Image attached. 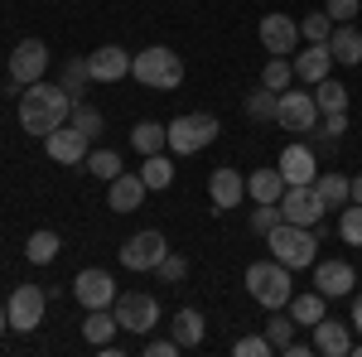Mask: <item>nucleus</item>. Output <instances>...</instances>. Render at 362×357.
Here are the masks:
<instances>
[{
	"instance_id": "f257e3e1",
	"label": "nucleus",
	"mask_w": 362,
	"mask_h": 357,
	"mask_svg": "<svg viewBox=\"0 0 362 357\" xmlns=\"http://www.w3.org/2000/svg\"><path fill=\"white\" fill-rule=\"evenodd\" d=\"M68 116H73V92H63L58 83H29L20 92V131L29 136H49L58 126H68Z\"/></svg>"
},
{
	"instance_id": "f03ea898",
	"label": "nucleus",
	"mask_w": 362,
	"mask_h": 357,
	"mask_svg": "<svg viewBox=\"0 0 362 357\" xmlns=\"http://www.w3.org/2000/svg\"><path fill=\"white\" fill-rule=\"evenodd\" d=\"M266 247L276 256L280 266H290V271H305L319 261V227H295V222H276L271 232H266Z\"/></svg>"
},
{
	"instance_id": "7ed1b4c3",
	"label": "nucleus",
	"mask_w": 362,
	"mask_h": 357,
	"mask_svg": "<svg viewBox=\"0 0 362 357\" xmlns=\"http://www.w3.org/2000/svg\"><path fill=\"white\" fill-rule=\"evenodd\" d=\"M131 78L140 87H150V92H174L184 83V58L174 49H165V44H150V49H140L131 58Z\"/></svg>"
},
{
	"instance_id": "20e7f679",
	"label": "nucleus",
	"mask_w": 362,
	"mask_h": 357,
	"mask_svg": "<svg viewBox=\"0 0 362 357\" xmlns=\"http://www.w3.org/2000/svg\"><path fill=\"white\" fill-rule=\"evenodd\" d=\"M247 295L256 304H266V309H285L290 295H295V271L280 266L276 256L271 261H251L247 266Z\"/></svg>"
},
{
	"instance_id": "39448f33",
	"label": "nucleus",
	"mask_w": 362,
	"mask_h": 357,
	"mask_svg": "<svg viewBox=\"0 0 362 357\" xmlns=\"http://www.w3.org/2000/svg\"><path fill=\"white\" fill-rule=\"evenodd\" d=\"M218 131L223 126H218L213 111H184V116L169 121V155H198L218 140Z\"/></svg>"
},
{
	"instance_id": "423d86ee",
	"label": "nucleus",
	"mask_w": 362,
	"mask_h": 357,
	"mask_svg": "<svg viewBox=\"0 0 362 357\" xmlns=\"http://www.w3.org/2000/svg\"><path fill=\"white\" fill-rule=\"evenodd\" d=\"M5 73H10V83H44V73H49V44L44 39H20L15 44V54L5 58Z\"/></svg>"
},
{
	"instance_id": "0eeeda50",
	"label": "nucleus",
	"mask_w": 362,
	"mask_h": 357,
	"mask_svg": "<svg viewBox=\"0 0 362 357\" xmlns=\"http://www.w3.org/2000/svg\"><path fill=\"white\" fill-rule=\"evenodd\" d=\"M112 314H116V324L126 333H136V338H145V333L160 324V300L155 295H116V304H112Z\"/></svg>"
},
{
	"instance_id": "6e6552de",
	"label": "nucleus",
	"mask_w": 362,
	"mask_h": 357,
	"mask_svg": "<svg viewBox=\"0 0 362 357\" xmlns=\"http://www.w3.org/2000/svg\"><path fill=\"white\" fill-rule=\"evenodd\" d=\"M165 256H169V237L155 232V227H145L131 242H121V266H126V271H155Z\"/></svg>"
},
{
	"instance_id": "1a4fd4ad",
	"label": "nucleus",
	"mask_w": 362,
	"mask_h": 357,
	"mask_svg": "<svg viewBox=\"0 0 362 357\" xmlns=\"http://www.w3.org/2000/svg\"><path fill=\"white\" fill-rule=\"evenodd\" d=\"M44 309H49V295L39 285H15V295L5 300V314H10V329L15 333H34L44 324Z\"/></svg>"
},
{
	"instance_id": "9d476101",
	"label": "nucleus",
	"mask_w": 362,
	"mask_h": 357,
	"mask_svg": "<svg viewBox=\"0 0 362 357\" xmlns=\"http://www.w3.org/2000/svg\"><path fill=\"white\" fill-rule=\"evenodd\" d=\"M276 121L285 126V131H300V136L319 131V102H314V92H295V87H285V92H280Z\"/></svg>"
},
{
	"instance_id": "9b49d317",
	"label": "nucleus",
	"mask_w": 362,
	"mask_h": 357,
	"mask_svg": "<svg viewBox=\"0 0 362 357\" xmlns=\"http://www.w3.org/2000/svg\"><path fill=\"white\" fill-rule=\"evenodd\" d=\"M116 295H121V290H116L112 271H97V266H87V271L73 275V300L83 304V309H112Z\"/></svg>"
},
{
	"instance_id": "f8f14e48",
	"label": "nucleus",
	"mask_w": 362,
	"mask_h": 357,
	"mask_svg": "<svg viewBox=\"0 0 362 357\" xmlns=\"http://www.w3.org/2000/svg\"><path fill=\"white\" fill-rule=\"evenodd\" d=\"M208 203H213V213H232V208H242L247 203V174L242 169H213V179H208Z\"/></svg>"
},
{
	"instance_id": "ddd939ff",
	"label": "nucleus",
	"mask_w": 362,
	"mask_h": 357,
	"mask_svg": "<svg viewBox=\"0 0 362 357\" xmlns=\"http://www.w3.org/2000/svg\"><path fill=\"white\" fill-rule=\"evenodd\" d=\"M87 140H92V136H83V131L68 121V126H58V131H49V136H44V150H49V160H54V165L78 169L87 155H92V150H87Z\"/></svg>"
},
{
	"instance_id": "4468645a",
	"label": "nucleus",
	"mask_w": 362,
	"mask_h": 357,
	"mask_svg": "<svg viewBox=\"0 0 362 357\" xmlns=\"http://www.w3.org/2000/svg\"><path fill=\"white\" fill-rule=\"evenodd\" d=\"M280 218L295 222V227H319V222H324V203L314 198L309 184H295V189L280 193Z\"/></svg>"
},
{
	"instance_id": "2eb2a0df",
	"label": "nucleus",
	"mask_w": 362,
	"mask_h": 357,
	"mask_svg": "<svg viewBox=\"0 0 362 357\" xmlns=\"http://www.w3.org/2000/svg\"><path fill=\"white\" fill-rule=\"evenodd\" d=\"M256 34H261V49H266L271 58L295 54V44L305 39V34H300V25H295L290 15H261V29H256Z\"/></svg>"
},
{
	"instance_id": "dca6fc26",
	"label": "nucleus",
	"mask_w": 362,
	"mask_h": 357,
	"mask_svg": "<svg viewBox=\"0 0 362 357\" xmlns=\"http://www.w3.org/2000/svg\"><path fill=\"white\" fill-rule=\"evenodd\" d=\"M353 285H358V271H353L348 261H314V290H319L324 300L353 295Z\"/></svg>"
},
{
	"instance_id": "f3484780",
	"label": "nucleus",
	"mask_w": 362,
	"mask_h": 357,
	"mask_svg": "<svg viewBox=\"0 0 362 357\" xmlns=\"http://www.w3.org/2000/svg\"><path fill=\"white\" fill-rule=\"evenodd\" d=\"M131 58L121 44H102V49H92L87 54V68H92V83H121V78H131Z\"/></svg>"
},
{
	"instance_id": "a211bd4d",
	"label": "nucleus",
	"mask_w": 362,
	"mask_h": 357,
	"mask_svg": "<svg viewBox=\"0 0 362 357\" xmlns=\"http://www.w3.org/2000/svg\"><path fill=\"white\" fill-rule=\"evenodd\" d=\"M276 169H280V179H285V189H295V184H314V179H319V160H314L309 145H285Z\"/></svg>"
},
{
	"instance_id": "6ab92c4d",
	"label": "nucleus",
	"mask_w": 362,
	"mask_h": 357,
	"mask_svg": "<svg viewBox=\"0 0 362 357\" xmlns=\"http://www.w3.org/2000/svg\"><path fill=\"white\" fill-rule=\"evenodd\" d=\"M145 193H150V189H145V179L121 169L112 184H107V208H112V213H136L140 203H145Z\"/></svg>"
},
{
	"instance_id": "aec40b11",
	"label": "nucleus",
	"mask_w": 362,
	"mask_h": 357,
	"mask_svg": "<svg viewBox=\"0 0 362 357\" xmlns=\"http://www.w3.org/2000/svg\"><path fill=\"white\" fill-rule=\"evenodd\" d=\"M314 353H324V357H348L353 353V338H348V324H338V319H319L314 324Z\"/></svg>"
},
{
	"instance_id": "412c9836",
	"label": "nucleus",
	"mask_w": 362,
	"mask_h": 357,
	"mask_svg": "<svg viewBox=\"0 0 362 357\" xmlns=\"http://www.w3.org/2000/svg\"><path fill=\"white\" fill-rule=\"evenodd\" d=\"M329 73H334V54H329V44H309L305 54L295 58V78H300V83H324V78H329Z\"/></svg>"
},
{
	"instance_id": "4be33fe9",
	"label": "nucleus",
	"mask_w": 362,
	"mask_h": 357,
	"mask_svg": "<svg viewBox=\"0 0 362 357\" xmlns=\"http://www.w3.org/2000/svg\"><path fill=\"white\" fill-rule=\"evenodd\" d=\"M329 54H334V63H343V68H362V34H358V25H334V34H329Z\"/></svg>"
},
{
	"instance_id": "5701e85b",
	"label": "nucleus",
	"mask_w": 362,
	"mask_h": 357,
	"mask_svg": "<svg viewBox=\"0 0 362 357\" xmlns=\"http://www.w3.org/2000/svg\"><path fill=\"white\" fill-rule=\"evenodd\" d=\"M169 333H174V343H179V348H198V343L208 338V324H203V314H198V309H179V314L169 319Z\"/></svg>"
},
{
	"instance_id": "b1692460",
	"label": "nucleus",
	"mask_w": 362,
	"mask_h": 357,
	"mask_svg": "<svg viewBox=\"0 0 362 357\" xmlns=\"http://www.w3.org/2000/svg\"><path fill=\"white\" fill-rule=\"evenodd\" d=\"M280 193H285L280 169H251L247 174V198L251 203H280Z\"/></svg>"
},
{
	"instance_id": "393cba45",
	"label": "nucleus",
	"mask_w": 362,
	"mask_h": 357,
	"mask_svg": "<svg viewBox=\"0 0 362 357\" xmlns=\"http://www.w3.org/2000/svg\"><path fill=\"white\" fill-rule=\"evenodd\" d=\"M309 189H314V198L324 203V213H329V208H338V213L348 208V179H343V174H334V169H324Z\"/></svg>"
},
{
	"instance_id": "a878e982",
	"label": "nucleus",
	"mask_w": 362,
	"mask_h": 357,
	"mask_svg": "<svg viewBox=\"0 0 362 357\" xmlns=\"http://www.w3.org/2000/svg\"><path fill=\"white\" fill-rule=\"evenodd\" d=\"M58 251H63L58 232H49V227L29 232V242H25V261H29V266H54V261H58Z\"/></svg>"
},
{
	"instance_id": "bb28decb",
	"label": "nucleus",
	"mask_w": 362,
	"mask_h": 357,
	"mask_svg": "<svg viewBox=\"0 0 362 357\" xmlns=\"http://www.w3.org/2000/svg\"><path fill=\"white\" fill-rule=\"evenodd\" d=\"M131 145H136V155H160V150H169V126L165 121H140L131 131Z\"/></svg>"
},
{
	"instance_id": "cd10ccee",
	"label": "nucleus",
	"mask_w": 362,
	"mask_h": 357,
	"mask_svg": "<svg viewBox=\"0 0 362 357\" xmlns=\"http://www.w3.org/2000/svg\"><path fill=\"white\" fill-rule=\"evenodd\" d=\"M116 314L112 309H87V319H83V338L92 343V348H102V343H112L116 338Z\"/></svg>"
},
{
	"instance_id": "c85d7f7f",
	"label": "nucleus",
	"mask_w": 362,
	"mask_h": 357,
	"mask_svg": "<svg viewBox=\"0 0 362 357\" xmlns=\"http://www.w3.org/2000/svg\"><path fill=\"white\" fill-rule=\"evenodd\" d=\"M324 304H329V300H324L319 290H309V295H290V304H285V309H290V319H295V324H309V329H314V324L329 314Z\"/></svg>"
},
{
	"instance_id": "c756f323",
	"label": "nucleus",
	"mask_w": 362,
	"mask_h": 357,
	"mask_svg": "<svg viewBox=\"0 0 362 357\" xmlns=\"http://www.w3.org/2000/svg\"><path fill=\"white\" fill-rule=\"evenodd\" d=\"M140 179H145V189L160 193L174 184V165H169V155L160 150V155H145V165H140Z\"/></svg>"
},
{
	"instance_id": "7c9ffc66",
	"label": "nucleus",
	"mask_w": 362,
	"mask_h": 357,
	"mask_svg": "<svg viewBox=\"0 0 362 357\" xmlns=\"http://www.w3.org/2000/svg\"><path fill=\"white\" fill-rule=\"evenodd\" d=\"M92 83V68H87V58H68L63 63V78H58V87L63 92H73V102H83V87Z\"/></svg>"
},
{
	"instance_id": "2f4dec72",
	"label": "nucleus",
	"mask_w": 362,
	"mask_h": 357,
	"mask_svg": "<svg viewBox=\"0 0 362 357\" xmlns=\"http://www.w3.org/2000/svg\"><path fill=\"white\" fill-rule=\"evenodd\" d=\"M83 169L92 174V179H102V184H112L116 174H121V155H116V150H92V155L83 160Z\"/></svg>"
},
{
	"instance_id": "473e14b6",
	"label": "nucleus",
	"mask_w": 362,
	"mask_h": 357,
	"mask_svg": "<svg viewBox=\"0 0 362 357\" xmlns=\"http://www.w3.org/2000/svg\"><path fill=\"white\" fill-rule=\"evenodd\" d=\"M314 102H319V116L324 111H348V87L324 78V83H314Z\"/></svg>"
},
{
	"instance_id": "72a5a7b5",
	"label": "nucleus",
	"mask_w": 362,
	"mask_h": 357,
	"mask_svg": "<svg viewBox=\"0 0 362 357\" xmlns=\"http://www.w3.org/2000/svg\"><path fill=\"white\" fill-rule=\"evenodd\" d=\"M290 83H295V63H290V58H271V63L261 68V87H271V92H285Z\"/></svg>"
},
{
	"instance_id": "f704fd0d",
	"label": "nucleus",
	"mask_w": 362,
	"mask_h": 357,
	"mask_svg": "<svg viewBox=\"0 0 362 357\" xmlns=\"http://www.w3.org/2000/svg\"><path fill=\"white\" fill-rule=\"evenodd\" d=\"M276 111H280V92H271V87H261V92L247 97V116L251 121H276Z\"/></svg>"
},
{
	"instance_id": "c9c22d12",
	"label": "nucleus",
	"mask_w": 362,
	"mask_h": 357,
	"mask_svg": "<svg viewBox=\"0 0 362 357\" xmlns=\"http://www.w3.org/2000/svg\"><path fill=\"white\" fill-rule=\"evenodd\" d=\"M300 34H305L309 44H329V34H334V15H329V10L305 15V20H300Z\"/></svg>"
},
{
	"instance_id": "e433bc0d",
	"label": "nucleus",
	"mask_w": 362,
	"mask_h": 357,
	"mask_svg": "<svg viewBox=\"0 0 362 357\" xmlns=\"http://www.w3.org/2000/svg\"><path fill=\"white\" fill-rule=\"evenodd\" d=\"M68 121H73L83 136H102V126H107V121H102V111L92 107V102H73V116H68Z\"/></svg>"
},
{
	"instance_id": "4c0bfd02",
	"label": "nucleus",
	"mask_w": 362,
	"mask_h": 357,
	"mask_svg": "<svg viewBox=\"0 0 362 357\" xmlns=\"http://www.w3.org/2000/svg\"><path fill=\"white\" fill-rule=\"evenodd\" d=\"M338 237H343L348 247H362V203H348V208H343V218H338Z\"/></svg>"
},
{
	"instance_id": "58836bf2",
	"label": "nucleus",
	"mask_w": 362,
	"mask_h": 357,
	"mask_svg": "<svg viewBox=\"0 0 362 357\" xmlns=\"http://www.w3.org/2000/svg\"><path fill=\"white\" fill-rule=\"evenodd\" d=\"M266 338H271L276 353H285V348L295 343V319H290V314H276V319L266 324Z\"/></svg>"
},
{
	"instance_id": "ea45409f",
	"label": "nucleus",
	"mask_w": 362,
	"mask_h": 357,
	"mask_svg": "<svg viewBox=\"0 0 362 357\" xmlns=\"http://www.w3.org/2000/svg\"><path fill=\"white\" fill-rule=\"evenodd\" d=\"M155 275H160V280H165V285H184V280H189V261H184V256H179V251H169L165 261H160V266H155Z\"/></svg>"
},
{
	"instance_id": "a19ab883",
	"label": "nucleus",
	"mask_w": 362,
	"mask_h": 357,
	"mask_svg": "<svg viewBox=\"0 0 362 357\" xmlns=\"http://www.w3.org/2000/svg\"><path fill=\"white\" fill-rule=\"evenodd\" d=\"M276 222H285L280 218V203H256V208H251V232H256V237H266Z\"/></svg>"
},
{
	"instance_id": "79ce46f5",
	"label": "nucleus",
	"mask_w": 362,
	"mask_h": 357,
	"mask_svg": "<svg viewBox=\"0 0 362 357\" xmlns=\"http://www.w3.org/2000/svg\"><path fill=\"white\" fill-rule=\"evenodd\" d=\"M232 353H237V357H271L276 348H271V338H266V333H247V338H237V343H232Z\"/></svg>"
},
{
	"instance_id": "37998d69",
	"label": "nucleus",
	"mask_w": 362,
	"mask_h": 357,
	"mask_svg": "<svg viewBox=\"0 0 362 357\" xmlns=\"http://www.w3.org/2000/svg\"><path fill=\"white\" fill-rule=\"evenodd\" d=\"M324 10L334 15V25H353L362 15V0H324Z\"/></svg>"
},
{
	"instance_id": "c03bdc74",
	"label": "nucleus",
	"mask_w": 362,
	"mask_h": 357,
	"mask_svg": "<svg viewBox=\"0 0 362 357\" xmlns=\"http://www.w3.org/2000/svg\"><path fill=\"white\" fill-rule=\"evenodd\" d=\"M348 131V111H324V140H338Z\"/></svg>"
},
{
	"instance_id": "a18cd8bd",
	"label": "nucleus",
	"mask_w": 362,
	"mask_h": 357,
	"mask_svg": "<svg viewBox=\"0 0 362 357\" xmlns=\"http://www.w3.org/2000/svg\"><path fill=\"white\" fill-rule=\"evenodd\" d=\"M174 353H184V348L174 343V333H169V338H150V343H145V357H174Z\"/></svg>"
},
{
	"instance_id": "49530a36",
	"label": "nucleus",
	"mask_w": 362,
	"mask_h": 357,
	"mask_svg": "<svg viewBox=\"0 0 362 357\" xmlns=\"http://www.w3.org/2000/svg\"><path fill=\"white\" fill-rule=\"evenodd\" d=\"M348 203H362V174H358V179H348Z\"/></svg>"
},
{
	"instance_id": "de8ad7c7",
	"label": "nucleus",
	"mask_w": 362,
	"mask_h": 357,
	"mask_svg": "<svg viewBox=\"0 0 362 357\" xmlns=\"http://www.w3.org/2000/svg\"><path fill=\"white\" fill-rule=\"evenodd\" d=\"M285 353H290V357H309V353H314V343H290Z\"/></svg>"
},
{
	"instance_id": "09e8293b",
	"label": "nucleus",
	"mask_w": 362,
	"mask_h": 357,
	"mask_svg": "<svg viewBox=\"0 0 362 357\" xmlns=\"http://www.w3.org/2000/svg\"><path fill=\"white\" fill-rule=\"evenodd\" d=\"M353 329L362 333V295H358V300H353Z\"/></svg>"
},
{
	"instance_id": "8fccbe9b",
	"label": "nucleus",
	"mask_w": 362,
	"mask_h": 357,
	"mask_svg": "<svg viewBox=\"0 0 362 357\" xmlns=\"http://www.w3.org/2000/svg\"><path fill=\"white\" fill-rule=\"evenodd\" d=\"M10 329V314H5V304H0V333Z\"/></svg>"
}]
</instances>
